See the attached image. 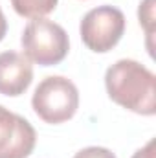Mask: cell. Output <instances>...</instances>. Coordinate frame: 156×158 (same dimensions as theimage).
Here are the masks:
<instances>
[{
    "mask_svg": "<svg viewBox=\"0 0 156 158\" xmlns=\"http://www.w3.org/2000/svg\"><path fill=\"white\" fill-rule=\"evenodd\" d=\"M33 81L31 61L18 52L0 53V94L2 96H22Z\"/></svg>",
    "mask_w": 156,
    "mask_h": 158,
    "instance_id": "obj_6",
    "label": "cell"
},
{
    "mask_svg": "<svg viewBox=\"0 0 156 158\" xmlns=\"http://www.w3.org/2000/svg\"><path fill=\"white\" fill-rule=\"evenodd\" d=\"M74 158H116V155L107 149V147H97V145H92V147H84L81 149L79 153L74 155Z\"/></svg>",
    "mask_w": 156,
    "mask_h": 158,
    "instance_id": "obj_9",
    "label": "cell"
},
{
    "mask_svg": "<svg viewBox=\"0 0 156 158\" xmlns=\"http://www.w3.org/2000/svg\"><path fill=\"white\" fill-rule=\"evenodd\" d=\"M31 107L35 114L46 123H64L77 112L79 90L68 77L50 76L37 85L31 98Z\"/></svg>",
    "mask_w": 156,
    "mask_h": 158,
    "instance_id": "obj_3",
    "label": "cell"
},
{
    "mask_svg": "<svg viewBox=\"0 0 156 158\" xmlns=\"http://www.w3.org/2000/svg\"><path fill=\"white\" fill-rule=\"evenodd\" d=\"M79 33L88 50L107 53L125 33V15L114 6H97L83 17Z\"/></svg>",
    "mask_w": 156,
    "mask_h": 158,
    "instance_id": "obj_4",
    "label": "cell"
},
{
    "mask_svg": "<svg viewBox=\"0 0 156 158\" xmlns=\"http://www.w3.org/2000/svg\"><path fill=\"white\" fill-rule=\"evenodd\" d=\"M35 143L33 125L0 105V158H28Z\"/></svg>",
    "mask_w": 156,
    "mask_h": 158,
    "instance_id": "obj_5",
    "label": "cell"
},
{
    "mask_svg": "<svg viewBox=\"0 0 156 158\" xmlns=\"http://www.w3.org/2000/svg\"><path fill=\"white\" fill-rule=\"evenodd\" d=\"M130 158H154V140H149L142 149H138Z\"/></svg>",
    "mask_w": 156,
    "mask_h": 158,
    "instance_id": "obj_10",
    "label": "cell"
},
{
    "mask_svg": "<svg viewBox=\"0 0 156 158\" xmlns=\"http://www.w3.org/2000/svg\"><path fill=\"white\" fill-rule=\"evenodd\" d=\"M59 0H11L13 9L26 19H39L46 17L57 7Z\"/></svg>",
    "mask_w": 156,
    "mask_h": 158,
    "instance_id": "obj_7",
    "label": "cell"
},
{
    "mask_svg": "<svg viewBox=\"0 0 156 158\" xmlns=\"http://www.w3.org/2000/svg\"><path fill=\"white\" fill-rule=\"evenodd\" d=\"M6 31H7V20L2 13V7H0V40L6 37Z\"/></svg>",
    "mask_w": 156,
    "mask_h": 158,
    "instance_id": "obj_11",
    "label": "cell"
},
{
    "mask_svg": "<svg viewBox=\"0 0 156 158\" xmlns=\"http://www.w3.org/2000/svg\"><path fill=\"white\" fill-rule=\"evenodd\" d=\"M109 98L119 107L142 114H156V77L134 59H119L105 74Z\"/></svg>",
    "mask_w": 156,
    "mask_h": 158,
    "instance_id": "obj_1",
    "label": "cell"
},
{
    "mask_svg": "<svg viewBox=\"0 0 156 158\" xmlns=\"http://www.w3.org/2000/svg\"><path fill=\"white\" fill-rule=\"evenodd\" d=\"M20 44L24 55L40 66H53L64 61L70 50V39L64 28L50 19H31L22 31Z\"/></svg>",
    "mask_w": 156,
    "mask_h": 158,
    "instance_id": "obj_2",
    "label": "cell"
},
{
    "mask_svg": "<svg viewBox=\"0 0 156 158\" xmlns=\"http://www.w3.org/2000/svg\"><path fill=\"white\" fill-rule=\"evenodd\" d=\"M138 19H140V24L143 26V30H145V33H147V46H149V53L153 55L151 39H153V33H154V0H143V2L140 4Z\"/></svg>",
    "mask_w": 156,
    "mask_h": 158,
    "instance_id": "obj_8",
    "label": "cell"
}]
</instances>
